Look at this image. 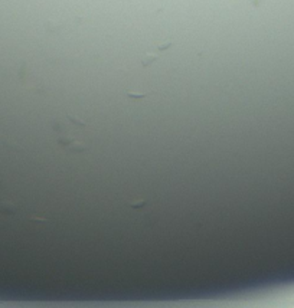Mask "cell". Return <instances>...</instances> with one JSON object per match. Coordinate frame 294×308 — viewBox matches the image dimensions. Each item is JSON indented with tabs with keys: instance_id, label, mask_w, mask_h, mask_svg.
<instances>
[{
	"instance_id": "6da1fadb",
	"label": "cell",
	"mask_w": 294,
	"mask_h": 308,
	"mask_svg": "<svg viewBox=\"0 0 294 308\" xmlns=\"http://www.w3.org/2000/svg\"><path fill=\"white\" fill-rule=\"evenodd\" d=\"M56 140H58L59 144L68 147L72 153H81V151H85V150L88 148V146L84 144L81 140H78V138H75V137H71V135H68V134H61V133H58V138H56Z\"/></svg>"
},
{
	"instance_id": "7a4b0ae2",
	"label": "cell",
	"mask_w": 294,
	"mask_h": 308,
	"mask_svg": "<svg viewBox=\"0 0 294 308\" xmlns=\"http://www.w3.org/2000/svg\"><path fill=\"white\" fill-rule=\"evenodd\" d=\"M157 59V55L156 53H147V55H144L143 56V59H141V65L143 66H150L154 61Z\"/></svg>"
},
{
	"instance_id": "3957f363",
	"label": "cell",
	"mask_w": 294,
	"mask_h": 308,
	"mask_svg": "<svg viewBox=\"0 0 294 308\" xmlns=\"http://www.w3.org/2000/svg\"><path fill=\"white\" fill-rule=\"evenodd\" d=\"M147 204V202L146 200H143V199H140V200H134V202H130L128 203V206L131 207V209H141V207H144Z\"/></svg>"
},
{
	"instance_id": "277c9868",
	"label": "cell",
	"mask_w": 294,
	"mask_h": 308,
	"mask_svg": "<svg viewBox=\"0 0 294 308\" xmlns=\"http://www.w3.org/2000/svg\"><path fill=\"white\" fill-rule=\"evenodd\" d=\"M66 118H68V121L69 122H72L74 125H82V127H85L86 125V122L85 121H82V119H80V118H75V117H72V115H66Z\"/></svg>"
},
{
	"instance_id": "5b68a950",
	"label": "cell",
	"mask_w": 294,
	"mask_h": 308,
	"mask_svg": "<svg viewBox=\"0 0 294 308\" xmlns=\"http://www.w3.org/2000/svg\"><path fill=\"white\" fill-rule=\"evenodd\" d=\"M127 95H128V98H144V97H146V94H140V92H131V91H128V92H127Z\"/></svg>"
},
{
	"instance_id": "8992f818",
	"label": "cell",
	"mask_w": 294,
	"mask_h": 308,
	"mask_svg": "<svg viewBox=\"0 0 294 308\" xmlns=\"http://www.w3.org/2000/svg\"><path fill=\"white\" fill-rule=\"evenodd\" d=\"M172 46V40H166L165 43H162V45H159L157 48H159V50H166V49H169Z\"/></svg>"
}]
</instances>
